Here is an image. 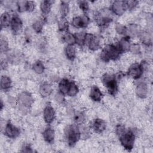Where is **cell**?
I'll use <instances>...</instances> for the list:
<instances>
[{
    "mask_svg": "<svg viewBox=\"0 0 153 153\" xmlns=\"http://www.w3.org/2000/svg\"><path fill=\"white\" fill-rule=\"evenodd\" d=\"M65 135L70 146H74L81 138L80 130L76 124H71L65 128Z\"/></svg>",
    "mask_w": 153,
    "mask_h": 153,
    "instance_id": "1",
    "label": "cell"
},
{
    "mask_svg": "<svg viewBox=\"0 0 153 153\" xmlns=\"http://www.w3.org/2000/svg\"><path fill=\"white\" fill-rule=\"evenodd\" d=\"M121 54L118 50L117 45L109 44L106 45L100 53V58L104 62L109 60H115L120 57Z\"/></svg>",
    "mask_w": 153,
    "mask_h": 153,
    "instance_id": "2",
    "label": "cell"
},
{
    "mask_svg": "<svg viewBox=\"0 0 153 153\" xmlns=\"http://www.w3.org/2000/svg\"><path fill=\"white\" fill-rule=\"evenodd\" d=\"M111 12L109 9L106 8L101 10L94 14V20L100 27H105L112 22Z\"/></svg>",
    "mask_w": 153,
    "mask_h": 153,
    "instance_id": "3",
    "label": "cell"
},
{
    "mask_svg": "<svg viewBox=\"0 0 153 153\" xmlns=\"http://www.w3.org/2000/svg\"><path fill=\"white\" fill-rule=\"evenodd\" d=\"M102 80L103 85L107 88L108 93L112 96H115L118 91L117 80L115 75L106 74L103 75Z\"/></svg>",
    "mask_w": 153,
    "mask_h": 153,
    "instance_id": "4",
    "label": "cell"
},
{
    "mask_svg": "<svg viewBox=\"0 0 153 153\" xmlns=\"http://www.w3.org/2000/svg\"><path fill=\"white\" fill-rule=\"evenodd\" d=\"M123 146L127 150L130 151L133 149L135 140V134L133 131L128 130L118 137Z\"/></svg>",
    "mask_w": 153,
    "mask_h": 153,
    "instance_id": "5",
    "label": "cell"
},
{
    "mask_svg": "<svg viewBox=\"0 0 153 153\" xmlns=\"http://www.w3.org/2000/svg\"><path fill=\"white\" fill-rule=\"evenodd\" d=\"M143 66L142 64L134 63L128 68L127 75L134 79H139L143 73Z\"/></svg>",
    "mask_w": 153,
    "mask_h": 153,
    "instance_id": "6",
    "label": "cell"
},
{
    "mask_svg": "<svg viewBox=\"0 0 153 153\" xmlns=\"http://www.w3.org/2000/svg\"><path fill=\"white\" fill-rule=\"evenodd\" d=\"M20 105L26 108H29L33 103V98L30 93L24 91L21 93L18 97Z\"/></svg>",
    "mask_w": 153,
    "mask_h": 153,
    "instance_id": "7",
    "label": "cell"
},
{
    "mask_svg": "<svg viewBox=\"0 0 153 153\" xmlns=\"http://www.w3.org/2000/svg\"><path fill=\"white\" fill-rule=\"evenodd\" d=\"M127 8L124 1H115L111 5V10L117 16H121L126 11Z\"/></svg>",
    "mask_w": 153,
    "mask_h": 153,
    "instance_id": "8",
    "label": "cell"
},
{
    "mask_svg": "<svg viewBox=\"0 0 153 153\" xmlns=\"http://www.w3.org/2000/svg\"><path fill=\"white\" fill-rule=\"evenodd\" d=\"M89 21V18L86 15L76 16L73 18L72 25L76 28H84L88 26Z\"/></svg>",
    "mask_w": 153,
    "mask_h": 153,
    "instance_id": "9",
    "label": "cell"
},
{
    "mask_svg": "<svg viewBox=\"0 0 153 153\" xmlns=\"http://www.w3.org/2000/svg\"><path fill=\"white\" fill-rule=\"evenodd\" d=\"M10 27L14 35H17L22 31L23 27V23L19 16H14L11 18Z\"/></svg>",
    "mask_w": 153,
    "mask_h": 153,
    "instance_id": "10",
    "label": "cell"
},
{
    "mask_svg": "<svg viewBox=\"0 0 153 153\" xmlns=\"http://www.w3.org/2000/svg\"><path fill=\"white\" fill-rule=\"evenodd\" d=\"M20 130L19 128L14 126L10 122L8 123L5 127V134L11 139H14L18 137L20 134Z\"/></svg>",
    "mask_w": 153,
    "mask_h": 153,
    "instance_id": "11",
    "label": "cell"
},
{
    "mask_svg": "<svg viewBox=\"0 0 153 153\" xmlns=\"http://www.w3.org/2000/svg\"><path fill=\"white\" fill-rule=\"evenodd\" d=\"M117 46L121 53L130 51L131 46L130 37L128 36H126L122 38L117 44Z\"/></svg>",
    "mask_w": 153,
    "mask_h": 153,
    "instance_id": "12",
    "label": "cell"
},
{
    "mask_svg": "<svg viewBox=\"0 0 153 153\" xmlns=\"http://www.w3.org/2000/svg\"><path fill=\"white\" fill-rule=\"evenodd\" d=\"M44 119L47 124L51 123L55 118V111L54 108L50 105H48L45 106L43 112Z\"/></svg>",
    "mask_w": 153,
    "mask_h": 153,
    "instance_id": "13",
    "label": "cell"
},
{
    "mask_svg": "<svg viewBox=\"0 0 153 153\" xmlns=\"http://www.w3.org/2000/svg\"><path fill=\"white\" fill-rule=\"evenodd\" d=\"M106 127V124L103 120L100 118L95 119L91 124V128L93 130L97 133H102Z\"/></svg>",
    "mask_w": 153,
    "mask_h": 153,
    "instance_id": "14",
    "label": "cell"
},
{
    "mask_svg": "<svg viewBox=\"0 0 153 153\" xmlns=\"http://www.w3.org/2000/svg\"><path fill=\"white\" fill-rule=\"evenodd\" d=\"M148 88L146 83L140 82L137 85L136 88V93L139 97L141 99L145 98L148 95Z\"/></svg>",
    "mask_w": 153,
    "mask_h": 153,
    "instance_id": "15",
    "label": "cell"
},
{
    "mask_svg": "<svg viewBox=\"0 0 153 153\" xmlns=\"http://www.w3.org/2000/svg\"><path fill=\"white\" fill-rule=\"evenodd\" d=\"M52 91L53 89L51 85L47 82H44L41 84L39 88V94L42 97H47L49 96L52 93Z\"/></svg>",
    "mask_w": 153,
    "mask_h": 153,
    "instance_id": "16",
    "label": "cell"
},
{
    "mask_svg": "<svg viewBox=\"0 0 153 153\" xmlns=\"http://www.w3.org/2000/svg\"><path fill=\"white\" fill-rule=\"evenodd\" d=\"M42 136L44 139L48 143H51L54 139V131L50 127H47L42 133Z\"/></svg>",
    "mask_w": 153,
    "mask_h": 153,
    "instance_id": "17",
    "label": "cell"
},
{
    "mask_svg": "<svg viewBox=\"0 0 153 153\" xmlns=\"http://www.w3.org/2000/svg\"><path fill=\"white\" fill-rule=\"evenodd\" d=\"M102 96V92L97 86L94 85L91 88L90 96L93 100L95 102H99L101 100Z\"/></svg>",
    "mask_w": 153,
    "mask_h": 153,
    "instance_id": "18",
    "label": "cell"
},
{
    "mask_svg": "<svg viewBox=\"0 0 153 153\" xmlns=\"http://www.w3.org/2000/svg\"><path fill=\"white\" fill-rule=\"evenodd\" d=\"M11 80L8 76L3 75L1 78V89L3 91H8L11 87Z\"/></svg>",
    "mask_w": 153,
    "mask_h": 153,
    "instance_id": "19",
    "label": "cell"
},
{
    "mask_svg": "<svg viewBox=\"0 0 153 153\" xmlns=\"http://www.w3.org/2000/svg\"><path fill=\"white\" fill-rule=\"evenodd\" d=\"M100 39L99 38L96 36L93 35L92 38L91 39L90 42L88 43L87 47L91 51H96L100 48Z\"/></svg>",
    "mask_w": 153,
    "mask_h": 153,
    "instance_id": "20",
    "label": "cell"
},
{
    "mask_svg": "<svg viewBox=\"0 0 153 153\" xmlns=\"http://www.w3.org/2000/svg\"><path fill=\"white\" fill-rule=\"evenodd\" d=\"M11 17L8 13L4 12L1 16L0 18V23L1 27H7L10 26L11 23Z\"/></svg>",
    "mask_w": 153,
    "mask_h": 153,
    "instance_id": "21",
    "label": "cell"
},
{
    "mask_svg": "<svg viewBox=\"0 0 153 153\" xmlns=\"http://www.w3.org/2000/svg\"><path fill=\"white\" fill-rule=\"evenodd\" d=\"M71 81H69L68 79L64 78L62 79L59 84V91L63 94H67L68 91L69 87Z\"/></svg>",
    "mask_w": 153,
    "mask_h": 153,
    "instance_id": "22",
    "label": "cell"
},
{
    "mask_svg": "<svg viewBox=\"0 0 153 153\" xmlns=\"http://www.w3.org/2000/svg\"><path fill=\"white\" fill-rule=\"evenodd\" d=\"M65 54L66 57L70 60H73L76 56V49L74 45H68L65 48Z\"/></svg>",
    "mask_w": 153,
    "mask_h": 153,
    "instance_id": "23",
    "label": "cell"
},
{
    "mask_svg": "<svg viewBox=\"0 0 153 153\" xmlns=\"http://www.w3.org/2000/svg\"><path fill=\"white\" fill-rule=\"evenodd\" d=\"M128 33L129 37L130 36H136V35H139L140 30L139 29V27L138 25L136 24H130L127 27V33Z\"/></svg>",
    "mask_w": 153,
    "mask_h": 153,
    "instance_id": "24",
    "label": "cell"
},
{
    "mask_svg": "<svg viewBox=\"0 0 153 153\" xmlns=\"http://www.w3.org/2000/svg\"><path fill=\"white\" fill-rule=\"evenodd\" d=\"M51 2L49 1H43L40 5V8L42 14L46 16L51 11Z\"/></svg>",
    "mask_w": 153,
    "mask_h": 153,
    "instance_id": "25",
    "label": "cell"
},
{
    "mask_svg": "<svg viewBox=\"0 0 153 153\" xmlns=\"http://www.w3.org/2000/svg\"><path fill=\"white\" fill-rule=\"evenodd\" d=\"M45 18H42L41 19H39L38 20H36L32 25V28L35 30V32L37 33H39L42 32L43 26H44V23L45 22Z\"/></svg>",
    "mask_w": 153,
    "mask_h": 153,
    "instance_id": "26",
    "label": "cell"
},
{
    "mask_svg": "<svg viewBox=\"0 0 153 153\" xmlns=\"http://www.w3.org/2000/svg\"><path fill=\"white\" fill-rule=\"evenodd\" d=\"M34 72L38 74H41L44 72L45 67L43 63L40 60H36L32 65Z\"/></svg>",
    "mask_w": 153,
    "mask_h": 153,
    "instance_id": "27",
    "label": "cell"
},
{
    "mask_svg": "<svg viewBox=\"0 0 153 153\" xmlns=\"http://www.w3.org/2000/svg\"><path fill=\"white\" fill-rule=\"evenodd\" d=\"M85 34L86 33L84 32H78L75 33L74 36L75 38V43L81 47L84 45Z\"/></svg>",
    "mask_w": 153,
    "mask_h": 153,
    "instance_id": "28",
    "label": "cell"
},
{
    "mask_svg": "<svg viewBox=\"0 0 153 153\" xmlns=\"http://www.w3.org/2000/svg\"><path fill=\"white\" fill-rule=\"evenodd\" d=\"M58 27L60 31L68 30L69 27V23L66 17H60L58 21Z\"/></svg>",
    "mask_w": 153,
    "mask_h": 153,
    "instance_id": "29",
    "label": "cell"
},
{
    "mask_svg": "<svg viewBox=\"0 0 153 153\" xmlns=\"http://www.w3.org/2000/svg\"><path fill=\"white\" fill-rule=\"evenodd\" d=\"M139 36H140V39L143 44L146 45H149L151 44V38L148 32L140 31Z\"/></svg>",
    "mask_w": 153,
    "mask_h": 153,
    "instance_id": "30",
    "label": "cell"
},
{
    "mask_svg": "<svg viewBox=\"0 0 153 153\" xmlns=\"http://www.w3.org/2000/svg\"><path fill=\"white\" fill-rule=\"evenodd\" d=\"M63 39L68 45H74L75 44V38L74 35L69 32H67L63 35Z\"/></svg>",
    "mask_w": 153,
    "mask_h": 153,
    "instance_id": "31",
    "label": "cell"
},
{
    "mask_svg": "<svg viewBox=\"0 0 153 153\" xmlns=\"http://www.w3.org/2000/svg\"><path fill=\"white\" fill-rule=\"evenodd\" d=\"M78 91L79 89L76 84L74 81H71L67 95L69 96H74L78 93Z\"/></svg>",
    "mask_w": 153,
    "mask_h": 153,
    "instance_id": "32",
    "label": "cell"
},
{
    "mask_svg": "<svg viewBox=\"0 0 153 153\" xmlns=\"http://www.w3.org/2000/svg\"><path fill=\"white\" fill-rule=\"evenodd\" d=\"M69 11V4L66 2H61L60 5V13L62 17H66Z\"/></svg>",
    "mask_w": 153,
    "mask_h": 153,
    "instance_id": "33",
    "label": "cell"
},
{
    "mask_svg": "<svg viewBox=\"0 0 153 153\" xmlns=\"http://www.w3.org/2000/svg\"><path fill=\"white\" fill-rule=\"evenodd\" d=\"M85 120V115L82 112H78L74 115V121L76 124H82Z\"/></svg>",
    "mask_w": 153,
    "mask_h": 153,
    "instance_id": "34",
    "label": "cell"
},
{
    "mask_svg": "<svg viewBox=\"0 0 153 153\" xmlns=\"http://www.w3.org/2000/svg\"><path fill=\"white\" fill-rule=\"evenodd\" d=\"M0 50L2 53H6L9 50L8 42L5 38L1 37L0 40Z\"/></svg>",
    "mask_w": 153,
    "mask_h": 153,
    "instance_id": "35",
    "label": "cell"
},
{
    "mask_svg": "<svg viewBox=\"0 0 153 153\" xmlns=\"http://www.w3.org/2000/svg\"><path fill=\"white\" fill-rule=\"evenodd\" d=\"M115 30L120 35H124L127 33V27L121 23H117L115 26Z\"/></svg>",
    "mask_w": 153,
    "mask_h": 153,
    "instance_id": "36",
    "label": "cell"
},
{
    "mask_svg": "<svg viewBox=\"0 0 153 153\" xmlns=\"http://www.w3.org/2000/svg\"><path fill=\"white\" fill-rule=\"evenodd\" d=\"M80 130L81 137L84 139H87L90 136V132L87 127H82Z\"/></svg>",
    "mask_w": 153,
    "mask_h": 153,
    "instance_id": "37",
    "label": "cell"
},
{
    "mask_svg": "<svg viewBox=\"0 0 153 153\" xmlns=\"http://www.w3.org/2000/svg\"><path fill=\"white\" fill-rule=\"evenodd\" d=\"M78 5L80 8V9L82 10V11L84 13H86L88 11L89 9V5L87 1H79L78 2Z\"/></svg>",
    "mask_w": 153,
    "mask_h": 153,
    "instance_id": "38",
    "label": "cell"
},
{
    "mask_svg": "<svg viewBox=\"0 0 153 153\" xmlns=\"http://www.w3.org/2000/svg\"><path fill=\"white\" fill-rule=\"evenodd\" d=\"M17 6L19 12L26 11V1H18L17 2Z\"/></svg>",
    "mask_w": 153,
    "mask_h": 153,
    "instance_id": "39",
    "label": "cell"
},
{
    "mask_svg": "<svg viewBox=\"0 0 153 153\" xmlns=\"http://www.w3.org/2000/svg\"><path fill=\"white\" fill-rule=\"evenodd\" d=\"M126 5L127 9L128 10H133L136 7V6L138 4V1H126Z\"/></svg>",
    "mask_w": 153,
    "mask_h": 153,
    "instance_id": "40",
    "label": "cell"
},
{
    "mask_svg": "<svg viewBox=\"0 0 153 153\" xmlns=\"http://www.w3.org/2000/svg\"><path fill=\"white\" fill-rule=\"evenodd\" d=\"M126 128L123 125L121 124H118L117 127H116V129H115V132L117 135L119 137L120 136L121 134H123L125 131H126Z\"/></svg>",
    "mask_w": 153,
    "mask_h": 153,
    "instance_id": "41",
    "label": "cell"
},
{
    "mask_svg": "<svg viewBox=\"0 0 153 153\" xmlns=\"http://www.w3.org/2000/svg\"><path fill=\"white\" fill-rule=\"evenodd\" d=\"M130 51L134 54H139L140 52V46L137 44H131Z\"/></svg>",
    "mask_w": 153,
    "mask_h": 153,
    "instance_id": "42",
    "label": "cell"
},
{
    "mask_svg": "<svg viewBox=\"0 0 153 153\" xmlns=\"http://www.w3.org/2000/svg\"><path fill=\"white\" fill-rule=\"evenodd\" d=\"M64 95L63 93H60V91L59 93H57L56 96H55V99L57 102H58L59 103H63L65 100V98H64Z\"/></svg>",
    "mask_w": 153,
    "mask_h": 153,
    "instance_id": "43",
    "label": "cell"
},
{
    "mask_svg": "<svg viewBox=\"0 0 153 153\" xmlns=\"http://www.w3.org/2000/svg\"><path fill=\"white\" fill-rule=\"evenodd\" d=\"M35 4L33 1H26V11L31 12L34 10Z\"/></svg>",
    "mask_w": 153,
    "mask_h": 153,
    "instance_id": "44",
    "label": "cell"
},
{
    "mask_svg": "<svg viewBox=\"0 0 153 153\" xmlns=\"http://www.w3.org/2000/svg\"><path fill=\"white\" fill-rule=\"evenodd\" d=\"M22 152H33V150L30 146L28 144L25 145L21 151Z\"/></svg>",
    "mask_w": 153,
    "mask_h": 153,
    "instance_id": "45",
    "label": "cell"
},
{
    "mask_svg": "<svg viewBox=\"0 0 153 153\" xmlns=\"http://www.w3.org/2000/svg\"><path fill=\"white\" fill-rule=\"evenodd\" d=\"M7 66V61L6 60H4L1 62V68L2 69H5Z\"/></svg>",
    "mask_w": 153,
    "mask_h": 153,
    "instance_id": "46",
    "label": "cell"
}]
</instances>
